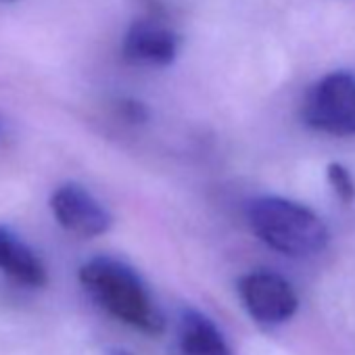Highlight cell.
Masks as SVG:
<instances>
[{
	"instance_id": "277c9868",
	"label": "cell",
	"mask_w": 355,
	"mask_h": 355,
	"mask_svg": "<svg viewBox=\"0 0 355 355\" xmlns=\"http://www.w3.org/2000/svg\"><path fill=\"white\" fill-rule=\"evenodd\" d=\"M239 295L249 315L268 328L288 322L299 309V297L288 280L274 272H251L239 280Z\"/></svg>"
},
{
	"instance_id": "8fae6325",
	"label": "cell",
	"mask_w": 355,
	"mask_h": 355,
	"mask_svg": "<svg viewBox=\"0 0 355 355\" xmlns=\"http://www.w3.org/2000/svg\"><path fill=\"white\" fill-rule=\"evenodd\" d=\"M105 355H132V353H130V351H125V349L113 347V349H107V351H105Z\"/></svg>"
},
{
	"instance_id": "30bf717a",
	"label": "cell",
	"mask_w": 355,
	"mask_h": 355,
	"mask_svg": "<svg viewBox=\"0 0 355 355\" xmlns=\"http://www.w3.org/2000/svg\"><path fill=\"white\" fill-rule=\"evenodd\" d=\"M119 113H121L128 121H132V123H142V121H146V117H148L146 107H144L142 103H138V101H121V103H119Z\"/></svg>"
},
{
	"instance_id": "5b68a950",
	"label": "cell",
	"mask_w": 355,
	"mask_h": 355,
	"mask_svg": "<svg viewBox=\"0 0 355 355\" xmlns=\"http://www.w3.org/2000/svg\"><path fill=\"white\" fill-rule=\"evenodd\" d=\"M180 46V38L165 24L163 13H142L125 32L121 55L128 63L163 67L169 65Z\"/></svg>"
},
{
	"instance_id": "52a82bcc",
	"label": "cell",
	"mask_w": 355,
	"mask_h": 355,
	"mask_svg": "<svg viewBox=\"0 0 355 355\" xmlns=\"http://www.w3.org/2000/svg\"><path fill=\"white\" fill-rule=\"evenodd\" d=\"M0 272L17 284L32 288H40L49 282L46 266L38 253L9 226H0Z\"/></svg>"
},
{
	"instance_id": "3957f363",
	"label": "cell",
	"mask_w": 355,
	"mask_h": 355,
	"mask_svg": "<svg viewBox=\"0 0 355 355\" xmlns=\"http://www.w3.org/2000/svg\"><path fill=\"white\" fill-rule=\"evenodd\" d=\"M303 121L320 132L334 136L355 134V78L345 71L324 76L307 92Z\"/></svg>"
},
{
	"instance_id": "6da1fadb",
	"label": "cell",
	"mask_w": 355,
	"mask_h": 355,
	"mask_svg": "<svg viewBox=\"0 0 355 355\" xmlns=\"http://www.w3.org/2000/svg\"><path fill=\"white\" fill-rule=\"evenodd\" d=\"M80 284L88 297L115 320L146 332L161 334L165 320L140 274L115 257H92L80 268Z\"/></svg>"
},
{
	"instance_id": "7a4b0ae2",
	"label": "cell",
	"mask_w": 355,
	"mask_h": 355,
	"mask_svg": "<svg viewBox=\"0 0 355 355\" xmlns=\"http://www.w3.org/2000/svg\"><path fill=\"white\" fill-rule=\"evenodd\" d=\"M249 226L270 249L286 257H311L326 249L328 228L309 207L284 197H259L249 205Z\"/></svg>"
},
{
	"instance_id": "9c48e42d",
	"label": "cell",
	"mask_w": 355,
	"mask_h": 355,
	"mask_svg": "<svg viewBox=\"0 0 355 355\" xmlns=\"http://www.w3.org/2000/svg\"><path fill=\"white\" fill-rule=\"evenodd\" d=\"M326 178H328V184L332 187L334 195L343 203L355 201V180H353L351 171L343 163H330L326 169Z\"/></svg>"
},
{
	"instance_id": "8992f818",
	"label": "cell",
	"mask_w": 355,
	"mask_h": 355,
	"mask_svg": "<svg viewBox=\"0 0 355 355\" xmlns=\"http://www.w3.org/2000/svg\"><path fill=\"white\" fill-rule=\"evenodd\" d=\"M51 211L61 228L71 234L94 239L109 232L113 218L107 207L76 182L61 184L51 195Z\"/></svg>"
},
{
	"instance_id": "ba28073f",
	"label": "cell",
	"mask_w": 355,
	"mask_h": 355,
	"mask_svg": "<svg viewBox=\"0 0 355 355\" xmlns=\"http://www.w3.org/2000/svg\"><path fill=\"white\" fill-rule=\"evenodd\" d=\"M173 355H232V349L207 315L187 309L175 326Z\"/></svg>"
}]
</instances>
